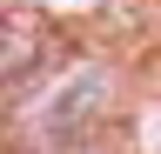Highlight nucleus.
<instances>
[{
	"mask_svg": "<svg viewBox=\"0 0 161 154\" xmlns=\"http://www.w3.org/2000/svg\"><path fill=\"white\" fill-rule=\"evenodd\" d=\"M34 67H40V20L34 13H0V81H20Z\"/></svg>",
	"mask_w": 161,
	"mask_h": 154,
	"instance_id": "nucleus-1",
	"label": "nucleus"
}]
</instances>
